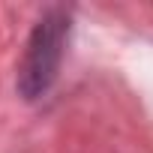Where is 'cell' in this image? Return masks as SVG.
<instances>
[{"mask_svg":"<svg viewBox=\"0 0 153 153\" xmlns=\"http://www.w3.org/2000/svg\"><path fill=\"white\" fill-rule=\"evenodd\" d=\"M60 24L57 21H45L39 30H36V42L30 48V69L24 72L27 78H33L30 84V93L45 87L48 78L54 75V66H57V54H60Z\"/></svg>","mask_w":153,"mask_h":153,"instance_id":"obj_1","label":"cell"}]
</instances>
